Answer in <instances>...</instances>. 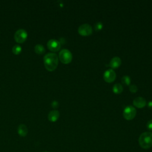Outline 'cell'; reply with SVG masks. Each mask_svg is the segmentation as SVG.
<instances>
[{"label": "cell", "mask_w": 152, "mask_h": 152, "mask_svg": "<svg viewBox=\"0 0 152 152\" xmlns=\"http://www.w3.org/2000/svg\"><path fill=\"white\" fill-rule=\"evenodd\" d=\"M17 132L21 137H26L28 133L27 127L24 124H20L17 128Z\"/></svg>", "instance_id": "7c38bea8"}, {"label": "cell", "mask_w": 152, "mask_h": 152, "mask_svg": "<svg viewBox=\"0 0 152 152\" xmlns=\"http://www.w3.org/2000/svg\"><path fill=\"white\" fill-rule=\"evenodd\" d=\"M116 75L115 72L112 69L106 70L103 74L104 80L106 82L109 83L113 82L116 78Z\"/></svg>", "instance_id": "ba28073f"}, {"label": "cell", "mask_w": 152, "mask_h": 152, "mask_svg": "<svg viewBox=\"0 0 152 152\" xmlns=\"http://www.w3.org/2000/svg\"><path fill=\"white\" fill-rule=\"evenodd\" d=\"M148 107L150 109H152V101H150L148 103Z\"/></svg>", "instance_id": "44dd1931"}, {"label": "cell", "mask_w": 152, "mask_h": 152, "mask_svg": "<svg viewBox=\"0 0 152 152\" xmlns=\"http://www.w3.org/2000/svg\"><path fill=\"white\" fill-rule=\"evenodd\" d=\"M129 91L131 93H136L138 91V88L137 87V86L134 85V84H132V85H129Z\"/></svg>", "instance_id": "ac0fdd59"}, {"label": "cell", "mask_w": 152, "mask_h": 152, "mask_svg": "<svg viewBox=\"0 0 152 152\" xmlns=\"http://www.w3.org/2000/svg\"><path fill=\"white\" fill-rule=\"evenodd\" d=\"M138 143L143 149H148L152 147V132L148 131L142 133L139 137Z\"/></svg>", "instance_id": "7a4b0ae2"}, {"label": "cell", "mask_w": 152, "mask_h": 152, "mask_svg": "<svg viewBox=\"0 0 152 152\" xmlns=\"http://www.w3.org/2000/svg\"><path fill=\"white\" fill-rule=\"evenodd\" d=\"M59 117V112L57 110H51L48 116V118L49 121L52 122H56Z\"/></svg>", "instance_id": "30bf717a"}, {"label": "cell", "mask_w": 152, "mask_h": 152, "mask_svg": "<svg viewBox=\"0 0 152 152\" xmlns=\"http://www.w3.org/2000/svg\"><path fill=\"white\" fill-rule=\"evenodd\" d=\"M103 23L101 22H97L94 24V29L96 31H100L103 28Z\"/></svg>", "instance_id": "e0dca14e"}, {"label": "cell", "mask_w": 152, "mask_h": 152, "mask_svg": "<svg viewBox=\"0 0 152 152\" xmlns=\"http://www.w3.org/2000/svg\"><path fill=\"white\" fill-rule=\"evenodd\" d=\"M48 49L52 52H57L61 48V42L56 39H50L47 43Z\"/></svg>", "instance_id": "52a82bcc"}, {"label": "cell", "mask_w": 152, "mask_h": 152, "mask_svg": "<svg viewBox=\"0 0 152 152\" xmlns=\"http://www.w3.org/2000/svg\"><path fill=\"white\" fill-rule=\"evenodd\" d=\"M122 82L126 86H129L131 83V78L128 75H124L122 77Z\"/></svg>", "instance_id": "2e32d148"}, {"label": "cell", "mask_w": 152, "mask_h": 152, "mask_svg": "<svg viewBox=\"0 0 152 152\" xmlns=\"http://www.w3.org/2000/svg\"><path fill=\"white\" fill-rule=\"evenodd\" d=\"M147 128L149 131H152V119L148 121L147 123Z\"/></svg>", "instance_id": "d6986e66"}, {"label": "cell", "mask_w": 152, "mask_h": 152, "mask_svg": "<svg viewBox=\"0 0 152 152\" xmlns=\"http://www.w3.org/2000/svg\"><path fill=\"white\" fill-rule=\"evenodd\" d=\"M22 50V48H21V46L19 45H14L13 47H12V53L15 55H18L21 53Z\"/></svg>", "instance_id": "9a60e30c"}, {"label": "cell", "mask_w": 152, "mask_h": 152, "mask_svg": "<svg viewBox=\"0 0 152 152\" xmlns=\"http://www.w3.org/2000/svg\"><path fill=\"white\" fill-rule=\"evenodd\" d=\"M78 33L83 36H90L93 33L92 27L87 23L81 24L78 28Z\"/></svg>", "instance_id": "8992f818"}, {"label": "cell", "mask_w": 152, "mask_h": 152, "mask_svg": "<svg viewBox=\"0 0 152 152\" xmlns=\"http://www.w3.org/2000/svg\"><path fill=\"white\" fill-rule=\"evenodd\" d=\"M27 36L28 34L27 31L23 28H20L17 30L15 33L14 39L17 43H23L26 41V40L27 38Z\"/></svg>", "instance_id": "5b68a950"}, {"label": "cell", "mask_w": 152, "mask_h": 152, "mask_svg": "<svg viewBox=\"0 0 152 152\" xmlns=\"http://www.w3.org/2000/svg\"><path fill=\"white\" fill-rule=\"evenodd\" d=\"M52 106L54 109H56L58 107V102L57 101H53L52 103Z\"/></svg>", "instance_id": "ffe728a7"}, {"label": "cell", "mask_w": 152, "mask_h": 152, "mask_svg": "<svg viewBox=\"0 0 152 152\" xmlns=\"http://www.w3.org/2000/svg\"><path fill=\"white\" fill-rule=\"evenodd\" d=\"M43 62L46 69L49 71H53L58 66V57L55 53H48L44 56Z\"/></svg>", "instance_id": "6da1fadb"}, {"label": "cell", "mask_w": 152, "mask_h": 152, "mask_svg": "<svg viewBox=\"0 0 152 152\" xmlns=\"http://www.w3.org/2000/svg\"><path fill=\"white\" fill-rule=\"evenodd\" d=\"M136 113L137 111L133 106H128L124 110L123 116L125 119L130 121L133 119L135 117Z\"/></svg>", "instance_id": "277c9868"}, {"label": "cell", "mask_w": 152, "mask_h": 152, "mask_svg": "<svg viewBox=\"0 0 152 152\" xmlns=\"http://www.w3.org/2000/svg\"><path fill=\"white\" fill-rule=\"evenodd\" d=\"M121 59L118 56H115L110 61L109 66L112 68H118L121 65Z\"/></svg>", "instance_id": "8fae6325"}, {"label": "cell", "mask_w": 152, "mask_h": 152, "mask_svg": "<svg viewBox=\"0 0 152 152\" xmlns=\"http://www.w3.org/2000/svg\"><path fill=\"white\" fill-rule=\"evenodd\" d=\"M44 152H47V151H44Z\"/></svg>", "instance_id": "7402d4cb"}, {"label": "cell", "mask_w": 152, "mask_h": 152, "mask_svg": "<svg viewBox=\"0 0 152 152\" xmlns=\"http://www.w3.org/2000/svg\"><path fill=\"white\" fill-rule=\"evenodd\" d=\"M112 90H113V91L114 93L118 94H120L122 92L123 87L121 84L116 83L113 86V87L112 88Z\"/></svg>", "instance_id": "4fadbf2b"}, {"label": "cell", "mask_w": 152, "mask_h": 152, "mask_svg": "<svg viewBox=\"0 0 152 152\" xmlns=\"http://www.w3.org/2000/svg\"><path fill=\"white\" fill-rule=\"evenodd\" d=\"M133 104L138 108H142L146 105V101L143 97H138L133 100Z\"/></svg>", "instance_id": "9c48e42d"}, {"label": "cell", "mask_w": 152, "mask_h": 152, "mask_svg": "<svg viewBox=\"0 0 152 152\" xmlns=\"http://www.w3.org/2000/svg\"><path fill=\"white\" fill-rule=\"evenodd\" d=\"M34 51L36 53L41 55L45 52V49L44 46L41 44H37L34 46Z\"/></svg>", "instance_id": "5bb4252c"}, {"label": "cell", "mask_w": 152, "mask_h": 152, "mask_svg": "<svg viewBox=\"0 0 152 152\" xmlns=\"http://www.w3.org/2000/svg\"><path fill=\"white\" fill-rule=\"evenodd\" d=\"M59 59L62 63L68 64L71 62L72 55L69 50L64 49L61 50L59 53Z\"/></svg>", "instance_id": "3957f363"}]
</instances>
